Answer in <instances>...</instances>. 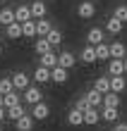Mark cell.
Listing matches in <instances>:
<instances>
[{"mask_svg":"<svg viewBox=\"0 0 127 131\" xmlns=\"http://www.w3.org/2000/svg\"><path fill=\"white\" fill-rule=\"evenodd\" d=\"M22 36H24V38H34L36 36V19L22 21Z\"/></svg>","mask_w":127,"mask_h":131,"instance_id":"obj_28","label":"cell"},{"mask_svg":"<svg viewBox=\"0 0 127 131\" xmlns=\"http://www.w3.org/2000/svg\"><path fill=\"white\" fill-rule=\"evenodd\" d=\"M89 103H86V98L82 95V98H77V103H74V110H79V112H84V110H89Z\"/></svg>","mask_w":127,"mask_h":131,"instance_id":"obj_35","label":"cell"},{"mask_svg":"<svg viewBox=\"0 0 127 131\" xmlns=\"http://www.w3.org/2000/svg\"><path fill=\"white\" fill-rule=\"evenodd\" d=\"M113 17H115V19H120L122 24H125V21H127V5H117V7H115V12H113Z\"/></svg>","mask_w":127,"mask_h":131,"instance_id":"obj_34","label":"cell"},{"mask_svg":"<svg viewBox=\"0 0 127 131\" xmlns=\"http://www.w3.org/2000/svg\"><path fill=\"white\" fill-rule=\"evenodd\" d=\"M108 50H110V57H117V60L127 57V45H125L122 41H115V43H110V45H108Z\"/></svg>","mask_w":127,"mask_h":131,"instance_id":"obj_12","label":"cell"},{"mask_svg":"<svg viewBox=\"0 0 127 131\" xmlns=\"http://www.w3.org/2000/svg\"><path fill=\"white\" fill-rule=\"evenodd\" d=\"M34 81H36V83H48V81H50V69H46V67L38 64V67L34 69Z\"/></svg>","mask_w":127,"mask_h":131,"instance_id":"obj_20","label":"cell"},{"mask_svg":"<svg viewBox=\"0 0 127 131\" xmlns=\"http://www.w3.org/2000/svg\"><path fill=\"white\" fill-rule=\"evenodd\" d=\"M41 67H46V69H53V67H58V55H55L53 50H48V52H43L41 55V62H38Z\"/></svg>","mask_w":127,"mask_h":131,"instance_id":"obj_16","label":"cell"},{"mask_svg":"<svg viewBox=\"0 0 127 131\" xmlns=\"http://www.w3.org/2000/svg\"><path fill=\"white\" fill-rule=\"evenodd\" d=\"M70 79V72L67 69H62V67H53L50 69V81L53 83H65Z\"/></svg>","mask_w":127,"mask_h":131,"instance_id":"obj_14","label":"cell"},{"mask_svg":"<svg viewBox=\"0 0 127 131\" xmlns=\"http://www.w3.org/2000/svg\"><path fill=\"white\" fill-rule=\"evenodd\" d=\"M3 3H10V0H3Z\"/></svg>","mask_w":127,"mask_h":131,"instance_id":"obj_41","label":"cell"},{"mask_svg":"<svg viewBox=\"0 0 127 131\" xmlns=\"http://www.w3.org/2000/svg\"><path fill=\"white\" fill-rule=\"evenodd\" d=\"M29 114L34 117V122H43V119H48V117H50V107L41 100V103L31 105V112H29Z\"/></svg>","mask_w":127,"mask_h":131,"instance_id":"obj_3","label":"cell"},{"mask_svg":"<svg viewBox=\"0 0 127 131\" xmlns=\"http://www.w3.org/2000/svg\"><path fill=\"white\" fill-rule=\"evenodd\" d=\"M14 105H22L19 91H10L7 95H3V107H5V110H7V107H14Z\"/></svg>","mask_w":127,"mask_h":131,"instance_id":"obj_15","label":"cell"},{"mask_svg":"<svg viewBox=\"0 0 127 131\" xmlns=\"http://www.w3.org/2000/svg\"><path fill=\"white\" fill-rule=\"evenodd\" d=\"M0 131H3V124H0Z\"/></svg>","mask_w":127,"mask_h":131,"instance_id":"obj_42","label":"cell"},{"mask_svg":"<svg viewBox=\"0 0 127 131\" xmlns=\"http://www.w3.org/2000/svg\"><path fill=\"white\" fill-rule=\"evenodd\" d=\"M14 126H17V131H34V117L27 112V114H22V117L14 122Z\"/></svg>","mask_w":127,"mask_h":131,"instance_id":"obj_13","label":"cell"},{"mask_svg":"<svg viewBox=\"0 0 127 131\" xmlns=\"http://www.w3.org/2000/svg\"><path fill=\"white\" fill-rule=\"evenodd\" d=\"M0 107H3V93H0Z\"/></svg>","mask_w":127,"mask_h":131,"instance_id":"obj_39","label":"cell"},{"mask_svg":"<svg viewBox=\"0 0 127 131\" xmlns=\"http://www.w3.org/2000/svg\"><path fill=\"white\" fill-rule=\"evenodd\" d=\"M94 50H96V60L101 62V60H110V50H108V43L103 41V43H98V45H94Z\"/></svg>","mask_w":127,"mask_h":131,"instance_id":"obj_29","label":"cell"},{"mask_svg":"<svg viewBox=\"0 0 127 131\" xmlns=\"http://www.w3.org/2000/svg\"><path fill=\"white\" fill-rule=\"evenodd\" d=\"M46 41L50 43V48H58V45L62 43V31L60 29H50V31L46 34Z\"/></svg>","mask_w":127,"mask_h":131,"instance_id":"obj_27","label":"cell"},{"mask_svg":"<svg viewBox=\"0 0 127 131\" xmlns=\"http://www.w3.org/2000/svg\"><path fill=\"white\" fill-rule=\"evenodd\" d=\"M22 100H24L27 105H36V103L43 100V93H41L38 86H27L24 91H22Z\"/></svg>","mask_w":127,"mask_h":131,"instance_id":"obj_1","label":"cell"},{"mask_svg":"<svg viewBox=\"0 0 127 131\" xmlns=\"http://www.w3.org/2000/svg\"><path fill=\"white\" fill-rule=\"evenodd\" d=\"M94 14H96L94 0H82V3L77 5V17L79 19H94Z\"/></svg>","mask_w":127,"mask_h":131,"instance_id":"obj_2","label":"cell"},{"mask_svg":"<svg viewBox=\"0 0 127 131\" xmlns=\"http://www.w3.org/2000/svg\"><path fill=\"white\" fill-rule=\"evenodd\" d=\"M34 50L38 52V55H43V52H48V50H53V48H50V43L46 41V38H38V41L34 43Z\"/></svg>","mask_w":127,"mask_h":131,"instance_id":"obj_32","label":"cell"},{"mask_svg":"<svg viewBox=\"0 0 127 131\" xmlns=\"http://www.w3.org/2000/svg\"><path fill=\"white\" fill-rule=\"evenodd\" d=\"M31 19V10H29V5H19V7H14V21H29Z\"/></svg>","mask_w":127,"mask_h":131,"instance_id":"obj_22","label":"cell"},{"mask_svg":"<svg viewBox=\"0 0 127 131\" xmlns=\"http://www.w3.org/2000/svg\"><path fill=\"white\" fill-rule=\"evenodd\" d=\"M3 119H5V107H0V124H3Z\"/></svg>","mask_w":127,"mask_h":131,"instance_id":"obj_37","label":"cell"},{"mask_svg":"<svg viewBox=\"0 0 127 131\" xmlns=\"http://www.w3.org/2000/svg\"><path fill=\"white\" fill-rule=\"evenodd\" d=\"M113 131H127V122H115Z\"/></svg>","mask_w":127,"mask_h":131,"instance_id":"obj_36","label":"cell"},{"mask_svg":"<svg viewBox=\"0 0 127 131\" xmlns=\"http://www.w3.org/2000/svg\"><path fill=\"white\" fill-rule=\"evenodd\" d=\"M12 86H14V91H24L27 86H31V76L27 74V72H14L12 76Z\"/></svg>","mask_w":127,"mask_h":131,"instance_id":"obj_4","label":"cell"},{"mask_svg":"<svg viewBox=\"0 0 127 131\" xmlns=\"http://www.w3.org/2000/svg\"><path fill=\"white\" fill-rule=\"evenodd\" d=\"M50 29H53V24H50L46 17H43V19H36V36H38V38H46V34H48Z\"/></svg>","mask_w":127,"mask_h":131,"instance_id":"obj_25","label":"cell"},{"mask_svg":"<svg viewBox=\"0 0 127 131\" xmlns=\"http://www.w3.org/2000/svg\"><path fill=\"white\" fill-rule=\"evenodd\" d=\"M77 64V57H74V52H70V50H65V52H60L58 55V67H62V69H72Z\"/></svg>","mask_w":127,"mask_h":131,"instance_id":"obj_6","label":"cell"},{"mask_svg":"<svg viewBox=\"0 0 127 131\" xmlns=\"http://www.w3.org/2000/svg\"><path fill=\"white\" fill-rule=\"evenodd\" d=\"M5 34H7V38H12V41L22 38V24H19V21H12V24H7V26H5Z\"/></svg>","mask_w":127,"mask_h":131,"instance_id":"obj_26","label":"cell"},{"mask_svg":"<svg viewBox=\"0 0 127 131\" xmlns=\"http://www.w3.org/2000/svg\"><path fill=\"white\" fill-rule=\"evenodd\" d=\"M79 60H82L84 64H94V62H98V60H96V50H94V45L86 43L84 48H82V52H79Z\"/></svg>","mask_w":127,"mask_h":131,"instance_id":"obj_10","label":"cell"},{"mask_svg":"<svg viewBox=\"0 0 127 131\" xmlns=\"http://www.w3.org/2000/svg\"><path fill=\"white\" fill-rule=\"evenodd\" d=\"M125 88H127V79L125 76H110V91H113V93L120 95Z\"/></svg>","mask_w":127,"mask_h":131,"instance_id":"obj_18","label":"cell"},{"mask_svg":"<svg viewBox=\"0 0 127 131\" xmlns=\"http://www.w3.org/2000/svg\"><path fill=\"white\" fill-rule=\"evenodd\" d=\"M103 38H106V31H103V29H98V26H91L89 31H86V43H89V45L103 43Z\"/></svg>","mask_w":127,"mask_h":131,"instance_id":"obj_7","label":"cell"},{"mask_svg":"<svg viewBox=\"0 0 127 131\" xmlns=\"http://www.w3.org/2000/svg\"><path fill=\"white\" fill-rule=\"evenodd\" d=\"M31 10V19H43L46 14H48V5L43 3V0H34V3L29 5Z\"/></svg>","mask_w":127,"mask_h":131,"instance_id":"obj_5","label":"cell"},{"mask_svg":"<svg viewBox=\"0 0 127 131\" xmlns=\"http://www.w3.org/2000/svg\"><path fill=\"white\" fill-rule=\"evenodd\" d=\"M0 55H3V43H0Z\"/></svg>","mask_w":127,"mask_h":131,"instance_id":"obj_40","label":"cell"},{"mask_svg":"<svg viewBox=\"0 0 127 131\" xmlns=\"http://www.w3.org/2000/svg\"><path fill=\"white\" fill-rule=\"evenodd\" d=\"M101 119L103 122H110V124H115L117 117H120V107H101Z\"/></svg>","mask_w":127,"mask_h":131,"instance_id":"obj_9","label":"cell"},{"mask_svg":"<svg viewBox=\"0 0 127 131\" xmlns=\"http://www.w3.org/2000/svg\"><path fill=\"white\" fill-rule=\"evenodd\" d=\"M94 88L98 91V93H108L110 91V76H96V81H94Z\"/></svg>","mask_w":127,"mask_h":131,"instance_id":"obj_23","label":"cell"},{"mask_svg":"<svg viewBox=\"0 0 127 131\" xmlns=\"http://www.w3.org/2000/svg\"><path fill=\"white\" fill-rule=\"evenodd\" d=\"M122 21L120 19H115V17H110L108 21H106V29H103V31H108V34H113V36H117V34H122Z\"/></svg>","mask_w":127,"mask_h":131,"instance_id":"obj_19","label":"cell"},{"mask_svg":"<svg viewBox=\"0 0 127 131\" xmlns=\"http://www.w3.org/2000/svg\"><path fill=\"white\" fill-rule=\"evenodd\" d=\"M101 107H120V95L113 93V91L103 93V105H101Z\"/></svg>","mask_w":127,"mask_h":131,"instance_id":"obj_24","label":"cell"},{"mask_svg":"<svg viewBox=\"0 0 127 131\" xmlns=\"http://www.w3.org/2000/svg\"><path fill=\"white\" fill-rule=\"evenodd\" d=\"M84 98H86V103H89L91 107H98V110H101V105H103V95L98 93L96 88H91L89 93H84Z\"/></svg>","mask_w":127,"mask_h":131,"instance_id":"obj_17","label":"cell"},{"mask_svg":"<svg viewBox=\"0 0 127 131\" xmlns=\"http://www.w3.org/2000/svg\"><path fill=\"white\" fill-rule=\"evenodd\" d=\"M98 122H101L98 107H89V110H84V124H86V126H96Z\"/></svg>","mask_w":127,"mask_h":131,"instance_id":"obj_11","label":"cell"},{"mask_svg":"<svg viewBox=\"0 0 127 131\" xmlns=\"http://www.w3.org/2000/svg\"><path fill=\"white\" fill-rule=\"evenodd\" d=\"M22 114H27V110H24L22 105H14V107H7V110H5V117L12 119V122H17Z\"/></svg>","mask_w":127,"mask_h":131,"instance_id":"obj_30","label":"cell"},{"mask_svg":"<svg viewBox=\"0 0 127 131\" xmlns=\"http://www.w3.org/2000/svg\"><path fill=\"white\" fill-rule=\"evenodd\" d=\"M122 62H125V74H127V57H122Z\"/></svg>","mask_w":127,"mask_h":131,"instance_id":"obj_38","label":"cell"},{"mask_svg":"<svg viewBox=\"0 0 127 131\" xmlns=\"http://www.w3.org/2000/svg\"><path fill=\"white\" fill-rule=\"evenodd\" d=\"M108 76H125V62L117 57L108 60Z\"/></svg>","mask_w":127,"mask_h":131,"instance_id":"obj_8","label":"cell"},{"mask_svg":"<svg viewBox=\"0 0 127 131\" xmlns=\"http://www.w3.org/2000/svg\"><path fill=\"white\" fill-rule=\"evenodd\" d=\"M10 91H14L12 79H10V76H3V79H0V93H3V95H7Z\"/></svg>","mask_w":127,"mask_h":131,"instance_id":"obj_33","label":"cell"},{"mask_svg":"<svg viewBox=\"0 0 127 131\" xmlns=\"http://www.w3.org/2000/svg\"><path fill=\"white\" fill-rule=\"evenodd\" d=\"M14 21V10L12 7H3L0 10V26H7V24H12Z\"/></svg>","mask_w":127,"mask_h":131,"instance_id":"obj_31","label":"cell"},{"mask_svg":"<svg viewBox=\"0 0 127 131\" xmlns=\"http://www.w3.org/2000/svg\"><path fill=\"white\" fill-rule=\"evenodd\" d=\"M67 124L70 126H82L84 124V112H79V110L72 107V110L67 112Z\"/></svg>","mask_w":127,"mask_h":131,"instance_id":"obj_21","label":"cell"}]
</instances>
